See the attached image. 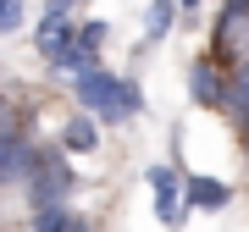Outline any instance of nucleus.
<instances>
[{
    "mask_svg": "<svg viewBox=\"0 0 249 232\" xmlns=\"http://www.w3.org/2000/svg\"><path fill=\"white\" fill-rule=\"evenodd\" d=\"M50 66H55V72H67V78H89V72H94V50H83L78 39H72V45L55 55Z\"/></svg>",
    "mask_w": 249,
    "mask_h": 232,
    "instance_id": "11",
    "label": "nucleus"
},
{
    "mask_svg": "<svg viewBox=\"0 0 249 232\" xmlns=\"http://www.w3.org/2000/svg\"><path fill=\"white\" fill-rule=\"evenodd\" d=\"M150 188H155V215H160V221H166V227H178L183 221V182H178V171H172V166H150Z\"/></svg>",
    "mask_w": 249,
    "mask_h": 232,
    "instance_id": "4",
    "label": "nucleus"
},
{
    "mask_svg": "<svg viewBox=\"0 0 249 232\" xmlns=\"http://www.w3.org/2000/svg\"><path fill=\"white\" fill-rule=\"evenodd\" d=\"M78 45L100 55V45H106V22H83V28H78Z\"/></svg>",
    "mask_w": 249,
    "mask_h": 232,
    "instance_id": "14",
    "label": "nucleus"
},
{
    "mask_svg": "<svg viewBox=\"0 0 249 232\" xmlns=\"http://www.w3.org/2000/svg\"><path fill=\"white\" fill-rule=\"evenodd\" d=\"M244 138H249V127H244Z\"/></svg>",
    "mask_w": 249,
    "mask_h": 232,
    "instance_id": "18",
    "label": "nucleus"
},
{
    "mask_svg": "<svg viewBox=\"0 0 249 232\" xmlns=\"http://www.w3.org/2000/svg\"><path fill=\"white\" fill-rule=\"evenodd\" d=\"M28 161H34V149H28L22 133H17V111L0 99V182H22Z\"/></svg>",
    "mask_w": 249,
    "mask_h": 232,
    "instance_id": "3",
    "label": "nucleus"
},
{
    "mask_svg": "<svg viewBox=\"0 0 249 232\" xmlns=\"http://www.w3.org/2000/svg\"><path fill=\"white\" fill-rule=\"evenodd\" d=\"M22 22V0H0V28H17Z\"/></svg>",
    "mask_w": 249,
    "mask_h": 232,
    "instance_id": "15",
    "label": "nucleus"
},
{
    "mask_svg": "<svg viewBox=\"0 0 249 232\" xmlns=\"http://www.w3.org/2000/svg\"><path fill=\"white\" fill-rule=\"evenodd\" d=\"M227 111L238 116V127H249V61H238V72L227 83Z\"/></svg>",
    "mask_w": 249,
    "mask_h": 232,
    "instance_id": "10",
    "label": "nucleus"
},
{
    "mask_svg": "<svg viewBox=\"0 0 249 232\" xmlns=\"http://www.w3.org/2000/svg\"><path fill=\"white\" fill-rule=\"evenodd\" d=\"M178 6H188V11H194V6H199V0H178Z\"/></svg>",
    "mask_w": 249,
    "mask_h": 232,
    "instance_id": "17",
    "label": "nucleus"
},
{
    "mask_svg": "<svg viewBox=\"0 0 249 232\" xmlns=\"http://www.w3.org/2000/svg\"><path fill=\"white\" fill-rule=\"evenodd\" d=\"M172 17H178V0H150V17H144V45L172 33Z\"/></svg>",
    "mask_w": 249,
    "mask_h": 232,
    "instance_id": "9",
    "label": "nucleus"
},
{
    "mask_svg": "<svg viewBox=\"0 0 249 232\" xmlns=\"http://www.w3.org/2000/svg\"><path fill=\"white\" fill-rule=\"evenodd\" d=\"M78 99H83L89 116H100V122H127V116L139 111V83H127V78H116V72L94 66L89 78H78Z\"/></svg>",
    "mask_w": 249,
    "mask_h": 232,
    "instance_id": "1",
    "label": "nucleus"
},
{
    "mask_svg": "<svg viewBox=\"0 0 249 232\" xmlns=\"http://www.w3.org/2000/svg\"><path fill=\"white\" fill-rule=\"evenodd\" d=\"M188 89H194V99H199V105H211V111L227 105V89H222V78H216V61H211V55L188 66Z\"/></svg>",
    "mask_w": 249,
    "mask_h": 232,
    "instance_id": "7",
    "label": "nucleus"
},
{
    "mask_svg": "<svg viewBox=\"0 0 249 232\" xmlns=\"http://www.w3.org/2000/svg\"><path fill=\"white\" fill-rule=\"evenodd\" d=\"M94 138H100V133H94L89 116H72V122L61 127V144H67V149H78V155H83V149H94Z\"/></svg>",
    "mask_w": 249,
    "mask_h": 232,
    "instance_id": "13",
    "label": "nucleus"
},
{
    "mask_svg": "<svg viewBox=\"0 0 249 232\" xmlns=\"http://www.w3.org/2000/svg\"><path fill=\"white\" fill-rule=\"evenodd\" d=\"M227 199H232V188L216 182V177H188L183 182V205H194V210H222Z\"/></svg>",
    "mask_w": 249,
    "mask_h": 232,
    "instance_id": "8",
    "label": "nucleus"
},
{
    "mask_svg": "<svg viewBox=\"0 0 249 232\" xmlns=\"http://www.w3.org/2000/svg\"><path fill=\"white\" fill-rule=\"evenodd\" d=\"M249 45V0H227L216 22V55H238Z\"/></svg>",
    "mask_w": 249,
    "mask_h": 232,
    "instance_id": "5",
    "label": "nucleus"
},
{
    "mask_svg": "<svg viewBox=\"0 0 249 232\" xmlns=\"http://www.w3.org/2000/svg\"><path fill=\"white\" fill-rule=\"evenodd\" d=\"M67 6H72V0H50V11H67Z\"/></svg>",
    "mask_w": 249,
    "mask_h": 232,
    "instance_id": "16",
    "label": "nucleus"
},
{
    "mask_svg": "<svg viewBox=\"0 0 249 232\" xmlns=\"http://www.w3.org/2000/svg\"><path fill=\"white\" fill-rule=\"evenodd\" d=\"M72 39H78V28L67 22V11H50L45 22H39V33H34V45H39V55H45V61H55V55H61Z\"/></svg>",
    "mask_w": 249,
    "mask_h": 232,
    "instance_id": "6",
    "label": "nucleus"
},
{
    "mask_svg": "<svg viewBox=\"0 0 249 232\" xmlns=\"http://www.w3.org/2000/svg\"><path fill=\"white\" fill-rule=\"evenodd\" d=\"M34 232H89V221H83L78 210H39V221H34Z\"/></svg>",
    "mask_w": 249,
    "mask_h": 232,
    "instance_id": "12",
    "label": "nucleus"
},
{
    "mask_svg": "<svg viewBox=\"0 0 249 232\" xmlns=\"http://www.w3.org/2000/svg\"><path fill=\"white\" fill-rule=\"evenodd\" d=\"M28 205L34 210H61V199L72 194V166L61 149H34V161H28Z\"/></svg>",
    "mask_w": 249,
    "mask_h": 232,
    "instance_id": "2",
    "label": "nucleus"
}]
</instances>
